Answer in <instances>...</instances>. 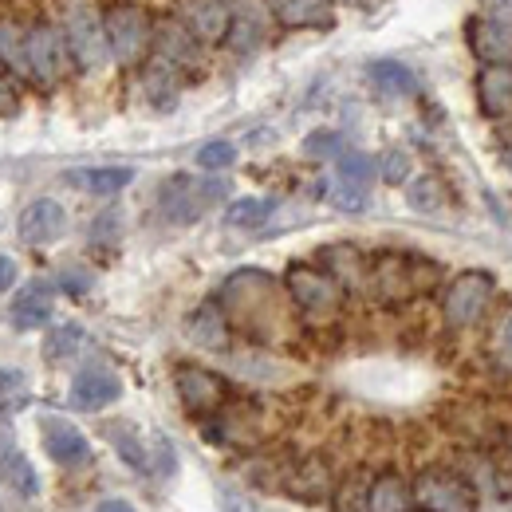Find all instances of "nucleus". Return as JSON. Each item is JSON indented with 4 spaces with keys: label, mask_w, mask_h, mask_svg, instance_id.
I'll list each match as a JSON object with an SVG mask.
<instances>
[{
    "label": "nucleus",
    "mask_w": 512,
    "mask_h": 512,
    "mask_svg": "<svg viewBox=\"0 0 512 512\" xmlns=\"http://www.w3.org/2000/svg\"><path fill=\"white\" fill-rule=\"evenodd\" d=\"M406 201H410L418 213H438V209L446 205V190H442V182H438L434 174H426V178H414V182L406 186Z\"/></svg>",
    "instance_id": "29"
},
{
    "label": "nucleus",
    "mask_w": 512,
    "mask_h": 512,
    "mask_svg": "<svg viewBox=\"0 0 512 512\" xmlns=\"http://www.w3.org/2000/svg\"><path fill=\"white\" fill-rule=\"evenodd\" d=\"M0 481L8 485V489H16V497H36V473H32V465H28V457L24 453H4L0 457Z\"/></svg>",
    "instance_id": "26"
},
{
    "label": "nucleus",
    "mask_w": 512,
    "mask_h": 512,
    "mask_svg": "<svg viewBox=\"0 0 512 512\" xmlns=\"http://www.w3.org/2000/svg\"><path fill=\"white\" fill-rule=\"evenodd\" d=\"M505 347H509V351H512V316H509V320H505Z\"/></svg>",
    "instance_id": "43"
},
{
    "label": "nucleus",
    "mask_w": 512,
    "mask_h": 512,
    "mask_svg": "<svg viewBox=\"0 0 512 512\" xmlns=\"http://www.w3.org/2000/svg\"><path fill=\"white\" fill-rule=\"evenodd\" d=\"M481 16H489V20H497V24H509L512 28V0H481Z\"/></svg>",
    "instance_id": "40"
},
{
    "label": "nucleus",
    "mask_w": 512,
    "mask_h": 512,
    "mask_svg": "<svg viewBox=\"0 0 512 512\" xmlns=\"http://www.w3.org/2000/svg\"><path fill=\"white\" fill-rule=\"evenodd\" d=\"M174 383H178V398L190 406L193 414H209V410H217V406L225 402V394H229L225 379H217L213 371H205V367H193V363L178 367Z\"/></svg>",
    "instance_id": "12"
},
{
    "label": "nucleus",
    "mask_w": 512,
    "mask_h": 512,
    "mask_svg": "<svg viewBox=\"0 0 512 512\" xmlns=\"http://www.w3.org/2000/svg\"><path fill=\"white\" fill-rule=\"evenodd\" d=\"M284 288H288V296H292L304 312H312V316L335 312L339 300H343V288H339L327 272L312 268V264H292V268L284 272Z\"/></svg>",
    "instance_id": "6"
},
{
    "label": "nucleus",
    "mask_w": 512,
    "mask_h": 512,
    "mask_svg": "<svg viewBox=\"0 0 512 512\" xmlns=\"http://www.w3.org/2000/svg\"><path fill=\"white\" fill-rule=\"evenodd\" d=\"M414 497L398 473H379L367 489V512H410Z\"/></svg>",
    "instance_id": "21"
},
{
    "label": "nucleus",
    "mask_w": 512,
    "mask_h": 512,
    "mask_svg": "<svg viewBox=\"0 0 512 512\" xmlns=\"http://www.w3.org/2000/svg\"><path fill=\"white\" fill-rule=\"evenodd\" d=\"M477 107L489 119H509L512 115V67L485 64L477 71Z\"/></svg>",
    "instance_id": "14"
},
{
    "label": "nucleus",
    "mask_w": 512,
    "mask_h": 512,
    "mask_svg": "<svg viewBox=\"0 0 512 512\" xmlns=\"http://www.w3.org/2000/svg\"><path fill=\"white\" fill-rule=\"evenodd\" d=\"M146 95H150V103L170 107L178 99V67L166 64L162 56H154L146 67Z\"/></svg>",
    "instance_id": "25"
},
{
    "label": "nucleus",
    "mask_w": 512,
    "mask_h": 512,
    "mask_svg": "<svg viewBox=\"0 0 512 512\" xmlns=\"http://www.w3.org/2000/svg\"><path fill=\"white\" fill-rule=\"evenodd\" d=\"M304 150H308L312 158H339V154H343V134H335V130H316V134L304 142Z\"/></svg>",
    "instance_id": "36"
},
{
    "label": "nucleus",
    "mask_w": 512,
    "mask_h": 512,
    "mask_svg": "<svg viewBox=\"0 0 512 512\" xmlns=\"http://www.w3.org/2000/svg\"><path fill=\"white\" fill-rule=\"evenodd\" d=\"M410 497L422 512H473V489L446 469H426L410 485Z\"/></svg>",
    "instance_id": "5"
},
{
    "label": "nucleus",
    "mask_w": 512,
    "mask_h": 512,
    "mask_svg": "<svg viewBox=\"0 0 512 512\" xmlns=\"http://www.w3.org/2000/svg\"><path fill=\"white\" fill-rule=\"evenodd\" d=\"M178 20L201 44H221L229 32V4L225 0H182Z\"/></svg>",
    "instance_id": "13"
},
{
    "label": "nucleus",
    "mask_w": 512,
    "mask_h": 512,
    "mask_svg": "<svg viewBox=\"0 0 512 512\" xmlns=\"http://www.w3.org/2000/svg\"><path fill=\"white\" fill-rule=\"evenodd\" d=\"M44 449H48L52 461L75 465V461L87 457V438H83L75 426H67V422H48V426H44Z\"/></svg>",
    "instance_id": "23"
},
{
    "label": "nucleus",
    "mask_w": 512,
    "mask_h": 512,
    "mask_svg": "<svg viewBox=\"0 0 512 512\" xmlns=\"http://www.w3.org/2000/svg\"><path fill=\"white\" fill-rule=\"evenodd\" d=\"M119 394H123V383H119L115 371H107V367H87V371H79L75 383H71V406H79V410H103V406H111Z\"/></svg>",
    "instance_id": "15"
},
{
    "label": "nucleus",
    "mask_w": 512,
    "mask_h": 512,
    "mask_svg": "<svg viewBox=\"0 0 512 512\" xmlns=\"http://www.w3.org/2000/svg\"><path fill=\"white\" fill-rule=\"evenodd\" d=\"M268 217H272V201H268V197H241V201H233L229 213H225V221H229L233 229H256V225H264Z\"/></svg>",
    "instance_id": "28"
},
{
    "label": "nucleus",
    "mask_w": 512,
    "mask_h": 512,
    "mask_svg": "<svg viewBox=\"0 0 512 512\" xmlns=\"http://www.w3.org/2000/svg\"><path fill=\"white\" fill-rule=\"evenodd\" d=\"M111 438H115V446H119V453L127 457L130 465H146V453H142V442L134 438V430H130L127 422H119V426H111Z\"/></svg>",
    "instance_id": "35"
},
{
    "label": "nucleus",
    "mask_w": 512,
    "mask_h": 512,
    "mask_svg": "<svg viewBox=\"0 0 512 512\" xmlns=\"http://www.w3.org/2000/svg\"><path fill=\"white\" fill-rule=\"evenodd\" d=\"M12 284H16V260L0 253V292H8Z\"/></svg>",
    "instance_id": "41"
},
{
    "label": "nucleus",
    "mask_w": 512,
    "mask_h": 512,
    "mask_svg": "<svg viewBox=\"0 0 512 512\" xmlns=\"http://www.w3.org/2000/svg\"><path fill=\"white\" fill-rule=\"evenodd\" d=\"M438 276L434 260L410 253H379L367 264V284L383 304H402L410 296H418L422 288H430Z\"/></svg>",
    "instance_id": "1"
},
{
    "label": "nucleus",
    "mask_w": 512,
    "mask_h": 512,
    "mask_svg": "<svg viewBox=\"0 0 512 512\" xmlns=\"http://www.w3.org/2000/svg\"><path fill=\"white\" fill-rule=\"evenodd\" d=\"M16 103H20V99H16V83H12V75L0 64V115H12Z\"/></svg>",
    "instance_id": "39"
},
{
    "label": "nucleus",
    "mask_w": 512,
    "mask_h": 512,
    "mask_svg": "<svg viewBox=\"0 0 512 512\" xmlns=\"http://www.w3.org/2000/svg\"><path fill=\"white\" fill-rule=\"evenodd\" d=\"M52 300H56V288H52L48 280L24 284V288L16 292V300H12V323H16L20 331L44 327V323L52 320Z\"/></svg>",
    "instance_id": "17"
},
{
    "label": "nucleus",
    "mask_w": 512,
    "mask_h": 512,
    "mask_svg": "<svg viewBox=\"0 0 512 512\" xmlns=\"http://www.w3.org/2000/svg\"><path fill=\"white\" fill-rule=\"evenodd\" d=\"M465 40H469V52L481 60V64H501L512 67V28L509 24H497L489 16H473L465 24Z\"/></svg>",
    "instance_id": "11"
},
{
    "label": "nucleus",
    "mask_w": 512,
    "mask_h": 512,
    "mask_svg": "<svg viewBox=\"0 0 512 512\" xmlns=\"http://www.w3.org/2000/svg\"><path fill=\"white\" fill-rule=\"evenodd\" d=\"M367 71H371V83H375L383 95H390V99H406V95L418 91L414 71L406 64H398V60H375Z\"/></svg>",
    "instance_id": "24"
},
{
    "label": "nucleus",
    "mask_w": 512,
    "mask_h": 512,
    "mask_svg": "<svg viewBox=\"0 0 512 512\" xmlns=\"http://www.w3.org/2000/svg\"><path fill=\"white\" fill-rule=\"evenodd\" d=\"M0 64L8 71H20L28 75V60H24V32L8 20H0Z\"/></svg>",
    "instance_id": "30"
},
{
    "label": "nucleus",
    "mask_w": 512,
    "mask_h": 512,
    "mask_svg": "<svg viewBox=\"0 0 512 512\" xmlns=\"http://www.w3.org/2000/svg\"><path fill=\"white\" fill-rule=\"evenodd\" d=\"M64 44H67V56L83 67V71H95V67H103L111 60L103 20H99L91 8H71V12H67Z\"/></svg>",
    "instance_id": "4"
},
{
    "label": "nucleus",
    "mask_w": 512,
    "mask_h": 512,
    "mask_svg": "<svg viewBox=\"0 0 512 512\" xmlns=\"http://www.w3.org/2000/svg\"><path fill=\"white\" fill-rule=\"evenodd\" d=\"M213 197H225V182H193V178H170L162 190V209L170 221H193Z\"/></svg>",
    "instance_id": "8"
},
{
    "label": "nucleus",
    "mask_w": 512,
    "mask_h": 512,
    "mask_svg": "<svg viewBox=\"0 0 512 512\" xmlns=\"http://www.w3.org/2000/svg\"><path fill=\"white\" fill-rule=\"evenodd\" d=\"M335 178L371 190V182H375V162H371L367 154H359V150H343L339 162H335Z\"/></svg>",
    "instance_id": "27"
},
{
    "label": "nucleus",
    "mask_w": 512,
    "mask_h": 512,
    "mask_svg": "<svg viewBox=\"0 0 512 512\" xmlns=\"http://www.w3.org/2000/svg\"><path fill=\"white\" fill-rule=\"evenodd\" d=\"M186 331H190V339L197 347H209V351L229 343V320H225V312L217 304H201L190 316V323H186Z\"/></svg>",
    "instance_id": "22"
},
{
    "label": "nucleus",
    "mask_w": 512,
    "mask_h": 512,
    "mask_svg": "<svg viewBox=\"0 0 512 512\" xmlns=\"http://www.w3.org/2000/svg\"><path fill=\"white\" fill-rule=\"evenodd\" d=\"M83 347V327L79 323H60L52 335H48V343H44V355L48 359H67V355H75Z\"/></svg>",
    "instance_id": "31"
},
{
    "label": "nucleus",
    "mask_w": 512,
    "mask_h": 512,
    "mask_svg": "<svg viewBox=\"0 0 512 512\" xmlns=\"http://www.w3.org/2000/svg\"><path fill=\"white\" fill-rule=\"evenodd\" d=\"M24 60H28V75H36L40 83H56L64 75L67 60L64 36L52 24H36L32 32H24Z\"/></svg>",
    "instance_id": "7"
},
{
    "label": "nucleus",
    "mask_w": 512,
    "mask_h": 512,
    "mask_svg": "<svg viewBox=\"0 0 512 512\" xmlns=\"http://www.w3.org/2000/svg\"><path fill=\"white\" fill-rule=\"evenodd\" d=\"M95 512H134V509H130L127 501H103V505H99Z\"/></svg>",
    "instance_id": "42"
},
{
    "label": "nucleus",
    "mask_w": 512,
    "mask_h": 512,
    "mask_svg": "<svg viewBox=\"0 0 512 512\" xmlns=\"http://www.w3.org/2000/svg\"><path fill=\"white\" fill-rule=\"evenodd\" d=\"M493 276L473 268V272H461L453 284L446 288V300H442V316L449 327H473V323L485 316L489 300H493Z\"/></svg>",
    "instance_id": "3"
},
{
    "label": "nucleus",
    "mask_w": 512,
    "mask_h": 512,
    "mask_svg": "<svg viewBox=\"0 0 512 512\" xmlns=\"http://www.w3.org/2000/svg\"><path fill=\"white\" fill-rule=\"evenodd\" d=\"M264 24H268V12L264 4H237L229 8V32H225V44H233L237 52H253L264 44Z\"/></svg>",
    "instance_id": "18"
},
{
    "label": "nucleus",
    "mask_w": 512,
    "mask_h": 512,
    "mask_svg": "<svg viewBox=\"0 0 512 512\" xmlns=\"http://www.w3.org/2000/svg\"><path fill=\"white\" fill-rule=\"evenodd\" d=\"M383 178L390 186H406V178H410V158H406V150H390V154H386Z\"/></svg>",
    "instance_id": "37"
},
{
    "label": "nucleus",
    "mask_w": 512,
    "mask_h": 512,
    "mask_svg": "<svg viewBox=\"0 0 512 512\" xmlns=\"http://www.w3.org/2000/svg\"><path fill=\"white\" fill-rule=\"evenodd\" d=\"M233 162H237V146L225 142V138H213V142H205L197 150V166L201 170H229Z\"/></svg>",
    "instance_id": "33"
},
{
    "label": "nucleus",
    "mask_w": 512,
    "mask_h": 512,
    "mask_svg": "<svg viewBox=\"0 0 512 512\" xmlns=\"http://www.w3.org/2000/svg\"><path fill=\"white\" fill-rule=\"evenodd\" d=\"M280 28H331V0H260Z\"/></svg>",
    "instance_id": "16"
},
{
    "label": "nucleus",
    "mask_w": 512,
    "mask_h": 512,
    "mask_svg": "<svg viewBox=\"0 0 512 512\" xmlns=\"http://www.w3.org/2000/svg\"><path fill=\"white\" fill-rule=\"evenodd\" d=\"M292 493H296L300 501H320L323 493H327V473H323V465H300V473H296V481H292Z\"/></svg>",
    "instance_id": "34"
},
{
    "label": "nucleus",
    "mask_w": 512,
    "mask_h": 512,
    "mask_svg": "<svg viewBox=\"0 0 512 512\" xmlns=\"http://www.w3.org/2000/svg\"><path fill=\"white\" fill-rule=\"evenodd\" d=\"M67 182L87 193L111 197V193L127 190L130 182H134V170H130V166H87V170H71Z\"/></svg>",
    "instance_id": "19"
},
{
    "label": "nucleus",
    "mask_w": 512,
    "mask_h": 512,
    "mask_svg": "<svg viewBox=\"0 0 512 512\" xmlns=\"http://www.w3.org/2000/svg\"><path fill=\"white\" fill-rule=\"evenodd\" d=\"M60 288H64L67 296H87L91 292V276L83 268H64L60 272Z\"/></svg>",
    "instance_id": "38"
},
{
    "label": "nucleus",
    "mask_w": 512,
    "mask_h": 512,
    "mask_svg": "<svg viewBox=\"0 0 512 512\" xmlns=\"http://www.w3.org/2000/svg\"><path fill=\"white\" fill-rule=\"evenodd\" d=\"M505 162H509V170H512V150H509V154H505Z\"/></svg>",
    "instance_id": "44"
},
{
    "label": "nucleus",
    "mask_w": 512,
    "mask_h": 512,
    "mask_svg": "<svg viewBox=\"0 0 512 512\" xmlns=\"http://www.w3.org/2000/svg\"><path fill=\"white\" fill-rule=\"evenodd\" d=\"M150 48H154V56H162L166 64H174L178 71L201 60V40L193 36L178 16H166V20H158V24H154Z\"/></svg>",
    "instance_id": "10"
},
{
    "label": "nucleus",
    "mask_w": 512,
    "mask_h": 512,
    "mask_svg": "<svg viewBox=\"0 0 512 512\" xmlns=\"http://www.w3.org/2000/svg\"><path fill=\"white\" fill-rule=\"evenodd\" d=\"M323 260H327V276L339 288H363L367 260H363V253L355 245H331V249H323Z\"/></svg>",
    "instance_id": "20"
},
{
    "label": "nucleus",
    "mask_w": 512,
    "mask_h": 512,
    "mask_svg": "<svg viewBox=\"0 0 512 512\" xmlns=\"http://www.w3.org/2000/svg\"><path fill=\"white\" fill-rule=\"evenodd\" d=\"M103 32H107V48H111V56L119 64H138L146 56V48H150L154 24L138 4H115L103 16Z\"/></svg>",
    "instance_id": "2"
},
{
    "label": "nucleus",
    "mask_w": 512,
    "mask_h": 512,
    "mask_svg": "<svg viewBox=\"0 0 512 512\" xmlns=\"http://www.w3.org/2000/svg\"><path fill=\"white\" fill-rule=\"evenodd\" d=\"M367 193L371 190H363V186H351V182H331L327 186V201L335 205V209H343V213H363L367 209Z\"/></svg>",
    "instance_id": "32"
},
{
    "label": "nucleus",
    "mask_w": 512,
    "mask_h": 512,
    "mask_svg": "<svg viewBox=\"0 0 512 512\" xmlns=\"http://www.w3.org/2000/svg\"><path fill=\"white\" fill-rule=\"evenodd\" d=\"M67 229V213L60 201H52V197H36V201H28L24 205V213H20V241L24 245H52V241H60V233Z\"/></svg>",
    "instance_id": "9"
}]
</instances>
